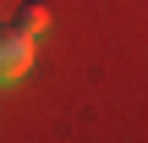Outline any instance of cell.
<instances>
[{"instance_id": "6da1fadb", "label": "cell", "mask_w": 148, "mask_h": 143, "mask_svg": "<svg viewBox=\"0 0 148 143\" xmlns=\"http://www.w3.org/2000/svg\"><path fill=\"white\" fill-rule=\"evenodd\" d=\"M33 72V33L22 28H0V88L22 83Z\"/></svg>"}, {"instance_id": "7a4b0ae2", "label": "cell", "mask_w": 148, "mask_h": 143, "mask_svg": "<svg viewBox=\"0 0 148 143\" xmlns=\"http://www.w3.org/2000/svg\"><path fill=\"white\" fill-rule=\"evenodd\" d=\"M16 28H22V33H33V39H38V33H44V28H49V6H38V0H27V6H22V17H16Z\"/></svg>"}]
</instances>
